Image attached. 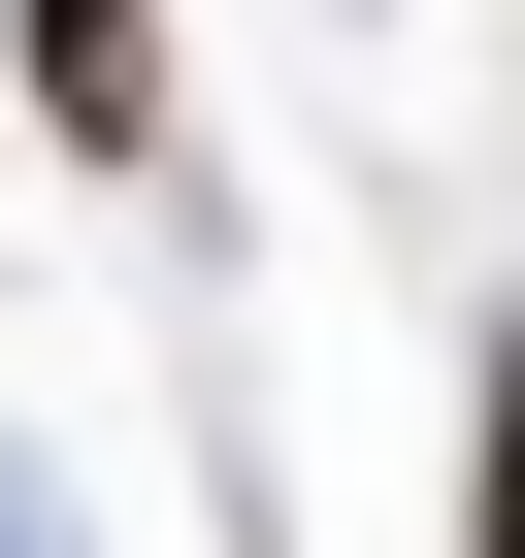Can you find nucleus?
Here are the masks:
<instances>
[{"mask_svg":"<svg viewBox=\"0 0 525 558\" xmlns=\"http://www.w3.org/2000/svg\"><path fill=\"white\" fill-rule=\"evenodd\" d=\"M34 99L66 132H164V0H34Z\"/></svg>","mask_w":525,"mask_h":558,"instance_id":"1","label":"nucleus"},{"mask_svg":"<svg viewBox=\"0 0 525 558\" xmlns=\"http://www.w3.org/2000/svg\"><path fill=\"white\" fill-rule=\"evenodd\" d=\"M492 558H525V362H492Z\"/></svg>","mask_w":525,"mask_h":558,"instance_id":"2","label":"nucleus"}]
</instances>
